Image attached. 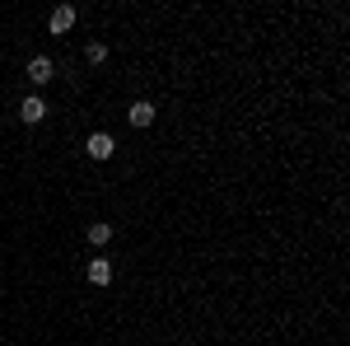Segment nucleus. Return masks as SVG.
<instances>
[{"label":"nucleus","mask_w":350,"mask_h":346,"mask_svg":"<svg viewBox=\"0 0 350 346\" xmlns=\"http://www.w3.org/2000/svg\"><path fill=\"white\" fill-rule=\"evenodd\" d=\"M24 75H28V84H38V89H42V84L56 80V61H52V56H33Z\"/></svg>","instance_id":"obj_2"},{"label":"nucleus","mask_w":350,"mask_h":346,"mask_svg":"<svg viewBox=\"0 0 350 346\" xmlns=\"http://www.w3.org/2000/svg\"><path fill=\"white\" fill-rule=\"evenodd\" d=\"M84 61H89V66H103V61H108V42H98V38L84 42Z\"/></svg>","instance_id":"obj_8"},{"label":"nucleus","mask_w":350,"mask_h":346,"mask_svg":"<svg viewBox=\"0 0 350 346\" xmlns=\"http://www.w3.org/2000/svg\"><path fill=\"white\" fill-rule=\"evenodd\" d=\"M75 28V5H56L52 14H47V33L61 38V33H70Z\"/></svg>","instance_id":"obj_3"},{"label":"nucleus","mask_w":350,"mask_h":346,"mask_svg":"<svg viewBox=\"0 0 350 346\" xmlns=\"http://www.w3.org/2000/svg\"><path fill=\"white\" fill-rule=\"evenodd\" d=\"M154 117H159V108L150 103V99H135V103L126 108V122H131V127H140V132H145V127H150Z\"/></svg>","instance_id":"obj_4"},{"label":"nucleus","mask_w":350,"mask_h":346,"mask_svg":"<svg viewBox=\"0 0 350 346\" xmlns=\"http://www.w3.org/2000/svg\"><path fill=\"white\" fill-rule=\"evenodd\" d=\"M42 117H47V99H38V94H28L24 103H19V122H24V127H38Z\"/></svg>","instance_id":"obj_6"},{"label":"nucleus","mask_w":350,"mask_h":346,"mask_svg":"<svg viewBox=\"0 0 350 346\" xmlns=\"http://www.w3.org/2000/svg\"><path fill=\"white\" fill-rule=\"evenodd\" d=\"M84 239L94 243V248H103V243L112 239V225H108V220H94V225H89V230H84Z\"/></svg>","instance_id":"obj_7"},{"label":"nucleus","mask_w":350,"mask_h":346,"mask_svg":"<svg viewBox=\"0 0 350 346\" xmlns=\"http://www.w3.org/2000/svg\"><path fill=\"white\" fill-rule=\"evenodd\" d=\"M84 276H89V286H98V291H103V286H112V262L103 258V253H98V258H89Z\"/></svg>","instance_id":"obj_5"},{"label":"nucleus","mask_w":350,"mask_h":346,"mask_svg":"<svg viewBox=\"0 0 350 346\" xmlns=\"http://www.w3.org/2000/svg\"><path fill=\"white\" fill-rule=\"evenodd\" d=\"M84 155H89V160H98V164H108L112 155H117V140H112V132H94L89 140H84Z\"/></svg>","instance_id":"obj_1"}]
</instances>
